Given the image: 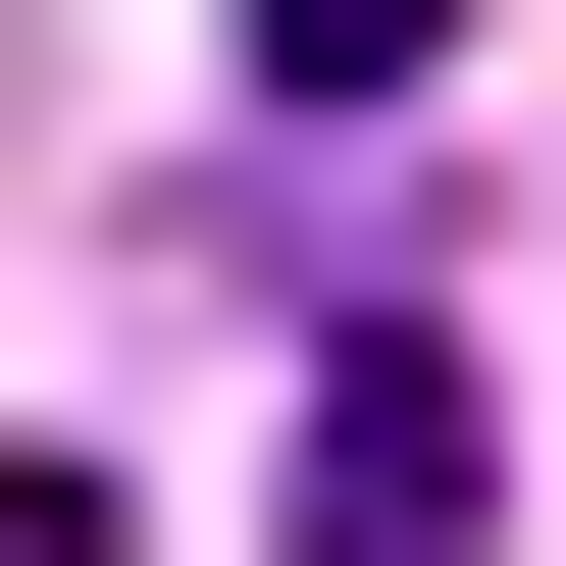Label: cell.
<instances>
[{
	"label": "cell",
	"mask_w": 566,
	"mask_h": 566,
	"mask_svg": "<svg viewBox=\"0 0 566 566\" xmlns=\"http://www.w3.org/2000/svg\"><path fill=\"white\" fill-rule=\"evenodd\" d=\"M463 515H515V412H463V310H360L310 463H258V566H463Z\"/></svg>",
	"instance_id": "obj_1"
}]
</instances>
